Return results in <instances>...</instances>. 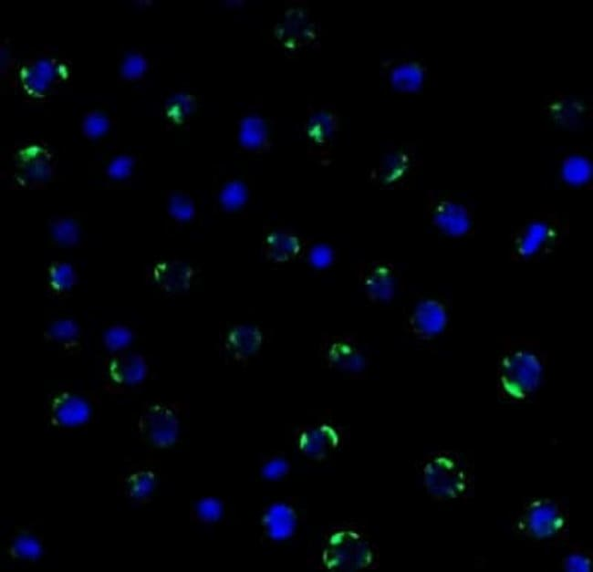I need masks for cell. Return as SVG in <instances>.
<instances>
[{
  "instance_id": "1",
  "label": "cell",
  "mask_w": 593,
  "mask_h": 572,
  "mask_svg": "<svg viewBox=\"0 0 593 572\" xmlns=\"http://www.w3.org/2000/svg\"><path fill=\"white\" fill-rule=\"evenodd\" d=\"M547 368V354L536 339L505 337L496 364L497 400L513 405L529 401L544 385Z\"/></svg>"
},
{
  "instance_id": "2",
  "label": "cell",
  "mask_w": 593,
  "mask_h": 572,
  "mask_svg": "<svg viewBox=\"0 0 593 572\" xmlns=\"http://www.w3.org/2000/svg\"><path fill=\"white\" fill-rule=\"evenodd\" d=\"M379 547L367 528L355 521H343L322 534L317 553L318 567L328 571L359 572L379 567Z\"/></svg>"
},
{
  "instance_id": "3",
  "label": "cell",
  "mask_w": 593,
  "mask_h": 572,
  "mask_svg": "<svg viewBox=\"0 0 593 572\" xmlns=\"http://www.w3.org/2000/svg\"><path fill=\"white\" fill-rule=\"evenodd\" d=\"M416 469L424 491L434 502H462L473 492V466L457 450L432 451L418 461Z\"/></svg>"
},
{
  "instance_id": "4",
  "label": "cell",
  "mask_w": 593,
  "mask_h": 572,
  "mask_svg": "<svg viewBox=\"0 0 593 572\" xmlns=\"http://www.w3.org/2000/svg\"><path fill=\"white\" fill-rule=\"evenodd\" d=\"M569 520V509L562 499L530 497L513 515L510 526L523 540L552 546L568 542Z\"/></svg>"
},
{
  "instance_id": "5",
  "label": "cell",
  "mask_w": 593,
  "mask_h": 572,
  "mask_svg": "<svg viewBox=\"0 0 593 572\" xmlns=\"http://www.w3.org/2000/svg\"><path fill=\"white\" fill-rule=\"evenodd\" d=\"M570 222L556 211L534 213L510 234L508 254L515 263L540 261L555 253L568 237Z\"/></svg>"
},
{
  "instance_id": "6",
  "label": "cell",
  "mask_w": 593,
  "mask_h": 572,
  "mask_svg": "<svg viewBox=\"0 0 593 572\" xmlns=\"http://www.w3.org/2000/svg\"><path fill=\"white\" fill-rule=\"evenodd\" d=\"M99 400L89 390L59 385L46 396L44 423L48 430L71 432L88 426L96 418Z\"/></svg>"
},
{
  "instance_id": "7",
  "label": "cell",
  "mask_w": 593,
  "mask_h": 572,
  "mask_svg": "<svg viewBox=\"0 0 593 572\" xmlns=\"http://www.w3.org/2000/svg\"><path fill=\"white\" fill-rule=\"evenodd\" d=\"M424 213L429 224L445 237L460 240L475 234L477 220L473 207L452 193L427 191Z\"/></svg>"
},
{
  "instance_id": "8",
  "label": "cell",
  "mask_w": 593,
  "mask_h": 572,
  "mask_svg": "<svg viewBox=\"0 0 593 572\" xmlns=\"http://www.w3.org/2000/svg\"><path fill=\"white\" fill-rule=\"evenodd\" d=\"M181 411L176 403L164 400L146 402L140 410L135 432L147 447L165 450L174 446L181 436Z\"/></svg>"
},
{
  "instance_id": "9",
  "label": "cell",
  "mask_w": 593,
  "mask_h": 572,
  "mask_svg": "<svg viewBox=\"0 0 593 572\" xmlns=\"http://www.w3.org/2000/svg\"><path fill=\"white\" fill-rule=\"evenodd\" d=\"M422 160L412 142L389 145L368 173L369 181L382 189H403L415 180Z\"/></svg>"
},
{
  "instance_id": "10",
  "label": "cell",
  "mask_w": 593,
  "mask_h": 572,
  "mask_svg": "<svg viewBox=\"0 0 593 572\" xmlns=\"http://www.w3.org/2000/svg\"><path fill=\"white\" fill-rule=\"evenodd\" d=\"M317 353L326 367L350 379L364 377L369 365L366 347L352 333L323 334Z\"/></svg>"
},
{
  "instance_id": "11",
  "label": "cell",
  "mask_w": 593,
  "mask_h": 572,
  "mask_svg": "<svg viewBox=\"0 0 593 572\" xmlns=\"http://www.w3.org/2000/svg\"><path fill=\"white\" fill-rule=\"evenodd\" d=\"M149 374L147 358L131 350L106 355L100 366L102 389L111 395H123L139 389Z\"/></svg>"
},
{
  "instance_id": "12",
  "label": "cell",
  "mask_w": 593,
  "mask_h": 572,
  "mask_svg": "<svg viewBox=\"0 0 593 572\" xmlns=\"http://www.w3.org/2000/svg\"><path fill=\"white\" fill-rule=\"evenodd\" d=\"M345 428L331 419L298 426L293 432L297 452L312 462H325L345 445Z\"/></svg>"
},
{
  "instance_id": "13",
  "label": "cell",
  "mask_w": 593,
  "mask_h": 572,
  "mask_svg": "<svg viewBox=\"0 0 593 572\" xmlns=\"http://www.w3.org/2000/svg\"><path fill=\"white\" fill-rule=\"evenodd\" d=\"M303 521V511L291 498H279L266 504L259 515L258 527L262 541L280 545L292 540Z\"/></svg>"
},
{
  "instance_id": "14",
  "label": "cell",
  "mask_w": 593,
  "mask_h": 572,
  "mask_svg": "<svg viewBox=\"0 0 593 572\" xmlns=\"http://www.w3.org/2000/svg\"><path fill=\"white\" fill-rule=\"evenodd\" d=\"M451 320L447 302L436 296L418 299L405 318V329L414 339L428 342L442 336Z\"/></svg>"
},
{
  "instance_id": "15",
  "label": "cell",
  "mask_w": 593,
  "mask_h": 572,
  "mask_svg": "<svg viewBox=\"0 0 593 572\" xmlns=\"http://www.w3.org/2000/svg\"><path fill=\"white\" fill-rule=\"evenodd\" d=\"M354 270L359 287L366 298L379 305L390 303L399 288V272L395 265L387 260L360 261Z\"/></svg>"
},
{
  "instance_id": "16",
  "label": "cell",
  "mask_w": 593,
  "mask_h": 572,
  "mask_svg": "<svg viewBox=\"0 0 593 572\" xmlns=\"http://www.w3.org/2000/svg\"><path fill=\"white\" fill-rule=\"evenodd\" d=\"M340 128L338 111L324 106L310 110L303 126L307 149L317 160L328 162Z\"/></svg>"
},
{
  "instance_id": "17",
  "label": "cell",
  "mask_w": 593,
  "mask_h": 572,
  "mask_svg": "<svg viewBox=\"0 0 593 572\" xmlns=\"http://www.w3.org/2000/svg\"><path fill=\"white\" fill-rule=\"evenodd\" d=\"M160 470L148 463H134L117 477V490L131 505H143L151 501L160 484Z\"/></svg>"
},
{
  "instance_id": "18",
  "label": "cell",
  "mask_w": 593,
  "mask_h": 572,
  "mask_svg": "<svg viewBox=\"0 0 593 572\" xmlns=\"http://www.w3.org/2000/svg\"><path fill=\"white\" fill-rule=\"evenodd\" d=\"M265 336L255 325L235 323L221 333L220 347L223 354L235 363H246L262 349Z\"/></svg>"
},
{
  "instance_id": "19",
  "label": "cell",
  "mask_w": 593,
  "mask_h": 572,
  "mask_svg": "<svg viewBox=\"0 0 593 572\" xmlns=\"http://www.w3.org/2000/svg\"><path fill=\"white\" fill-rule=\"evenodd\" d=\"M44 535L33 525H17L5 539L3 556L11 563L35 564L46 554Z\"/></svg>"
},
{
  "instance_id": "20",
  "label": "cell",
  "mask_w": 593,
  "mask_h": 572,
  "mask_svg": "<svg viewBox=\"0 0 593 572\" xmlns=\"http://www.w3.org/2000/svg\"><path fill=\"white\" fill-rule=\"evenodd\" d=\"M542 106V112L552 123L570 130L581 129L591 110L587 99L563 93L546 97Z\"/></svg>"
},
{
  "instance_id": "21",
  "label": "cell",
  "mask_w": 593,
  "mask_h": 572,
  "mask_svg": "<svg viewBox=\"0 0 593 572\" xmlns=\"http://www.w3.org/2000/svg\"><path fill=\"white\" fill-rule=\"evenodd\" d=\"M196 276L195 268L178 259L154 262L146 271L147 280L168 294H180L190 289Z\"/></svg>"
},
{
  "instance_id": "22",
  "label": "cell",
  "mask_w": 593,
  "mask_h": 572,
  "mask_svg": "<svg viewBox=\"0 0 593 572\" xmlns=\"http://www.w3.org/2000/svg\"><path fill=\"white\" fill-rule=\"evenodd\" d=\"M306 241L294 230L286 226H273L262 236L261 252L269 262L283 264L302 255Z\"/></svg>"
},
{
  "instance_id": "23",
  "label": "cell",
  "mask_w": 593,
  "mask_h": 572,
  "mask_svg": "<svg viewBox=\"0 0 593 572\" xmlns=\"http://www.w3.org/2000/svg\"><path fill=\"white\" fill-rule=\"evenodd\" d=\"M556 178L559 184L572 189L583 188L591 182L593 163L579 149H567L556 160Z\"/></svg>"
},
{
  "instance_id": "24",
  "label": "cell",
  "mask_w": 593,
  "mask_h": 572,
  "mask_svg": "<svg viewBox=\"0 0 593 572\" xmlns=\"http://www.w3.org/2000/svg\"><path fill=\"white\" fill-rule=\"evenodd\" d=\"M43 339L65 353L74 354L81 348L82 329L73 318L57 317L46 325Z\"/></svg>"
},
{
  "instance_id": "25",
  "label": "cell",
  "mask_w": 593,
  "mask_h": 572,
  "mask_svg": "<svg viewBox=\"0 0 593 572\" xmlns=\"http://www.w3.org/2000/svg\"><path fill=\"white\" fill-rule=\"evenodd\" d=\"M237 139L240 145L248 150L265 148L269 142V131L265 120L255 114L244 117L238 126Z\"/></svg>"
},
{
  "instance_id": "26",
  "label": "cell",
  "mask_w": 593,
  "mask_h": 572,
  "mask_svg": "<svg viewBox=\"0 0 593 572\" xmlns=\"http://www.w3.org/2000/svg\"><path fill=\"white\" fill-rule=\"evenodd\" d=\"M46 283L51 293L62 296L70 292L78 284V273L70 263L54 261L47 266Z\"/></svg>"
},
{
  "instance_id": "27",
  "label": "cell",
  "mask_w": 593,
  "mask_h": 572,
  "mask_svg": "<svg viewBox=\"0 0 593 572\" xmlns=\"http://www.w3.org/2000/svg\"><path fill=\"white\" fill-rule=\"evenodd\" d=\"M190 518L203 525L219 523L225 514L223 499L213 495H204L194 499L190 505Z\"/></svg>"
},
{
  "instance_id": "28",
  "label": "cell",
  "mask_w": 593,
  "mask_h": 572,
  "mask_svg": "<svg viewBox=\"0 0 593 572\" xmlns=\"http://www.w3.org/2000/svg\"><path fill=\"white\" fill-rule=\"evenodd\" d=\"M292 463L287 455L279 451L263 454L258 462L260 477L267 482H280L289 476Z\"/></svg>"
},
{
  "instance_id": "29",
  "label": "cell",
  "mask_w": 593,
  "mask_h": 572,
  "mask_svg": "<svg viewBox=\"0 0 593 572\" xmlns=\"http://www.w3.org/2000/svg\"><path fill=\"white\" fill-rule=\"evenodd\" d=\"M134 330L124 324H112L107 327L100 337V346L106 355L129 350L135 340Z\"/></svg>"
},
{
  "instance_id": "30",
  "label": "cell",
  "mask_w": 593,
  "mask_h": 572,
  "mask_svg": "<svg viewBox=\"0 0 593 572\" xmlns=\"http://www.w3.org/2000/svg\"><path fill=\"white\" fill-rule=\"evenodd\" d=\"M307 264L317 271H322L332 266L338 259L337 249L326 242L307 244L303 252Z\"/></svg>"
},
{
  "instance_id": "31",
  "label": "cell",
  "mask_w": 593,
  "mask_h": 572,
  "mask_svg": "<svg viewBox=\"0 0 593 572\" xmlns=\"http://www.w3.org/2000/svg\"><path fill=\"white\" fill-rule=\"evenodd\" d=\"M249 198L247 185L239 179L225 182L220 189L218 202L226 211H236L245 205Z\"/></svg>"
},
{
  "instance_id": "32",
  "label": "cell",
  "mask_w": 593,
  "mask_h": 572,
  "mask_svg": "<svg viewBox=\"0 0 593 572\" xmlns=\"http://www.w3.org/2000/svg\"><path fill=\"white\" fill-rule=\"evenodd\" d=\"M392 83L398 89H417L423 78V68L418 62L406 61L396 65L392 71Z\"/></svg>"
},
{
  "instance_id": "33",
  "label": "cell",
  "mask_w": 593,
  "mask_h": 572,
  "mask_svg": "<svg viewBox=\"0 0 593 572\" xmlns=\"http://www.w3.org/2000/svg\"><path fill=\"white\" fill-rule=\"evenodd\" d=\"M591 549L576 543L570 546L567 553L563 556L561 567L565 571H591L593 567V557Z\"/></svg>"
},
{
  "instance_id": "34",
  "label": "cell",
  "mask_w": 593,
  "mask_h": 572,
  "mask_svg": "<svg viewBox=\"0 0 593 572\" xmlns=\"http://www.w3.org/2000/svg\"><path fill=\"white\" fill-rule=\"evenodd\" d=\"M51 234L60 245H74L79 235L78 224L70 218H57L51 224Z\"/></svg>"
},
{
  "instance_id": "35",
  "label": "cell",
  "mask_w": 593,
  "mask_h": 572,
  "mask_svg": "<svg viewBox=\"0 0 593 572\" xmlns=\"http://www.w3.org/2000/svg\"><path fill=\"white\" fill-rule=\"evenodd\" d=\"M167 210L173 219L180 222L189 221L195 214L193 201L188 195L178 192L169 196Z\"/></svg>"
},
{
  "instance_id": "36",
  "label": "cell",
  "mask_w": 593,
  "mask_h": 572,
  "mask_svg": "<svg viewBox=\"0 0 593 572\" xmlns=\"http://www.w3.org/2000/svg\"><path fill=\"white\" fill-rule=\"evenodd\" d=\"M53 77V68L46 60L38 61L26 76L27 86L36 91L44 90Z\"/></svg>"
},
{
  "instance_id": "37",
  "label": "cell",
  "mask_w": 593,
  "mask_h": 572,
  "mask_svg": "<svg viewBox=\"0 0 593 572\" xmlns=\"http://www.w3.org/2000/svg\"><path fill=\"white\" fill-rule=\"evenodd\" d=\"M109 120L100 112H91L83 120V131L90 138H97L104 134L109 129Z\"/></svg>"
},
{
  "instance_id": "38",
  "label": "cell",
  "mask_w": 593,
  "mask_h": 572,
  "mask_svg": "<svg viewBox=\"0 0 593 572\" xmlns=\"http://www.w3.org/2000/svg\"><path fill=\"white\" fill-rule=\"evenodd\" d=\"M147 68V61L140 54H130L121 65V74L128 79L141 77Z\"/></svg>"
},
{
  "instance_id": "39",
  "label": "cell",
  "mask_w": 593,
  "mask_h": 572,
  "mask_svg": "<svg viewBox=\"0 0 593 572\" xmlns=\"http://www.w3.org/2000/svg\"><path fill=\"white\" fill-rule=\"evenodd\" d=\"M134 165V160L129 155H120L113 159L107 168V173L114 179L129 176Z\"/></svg>"
},
{
  "instance_id": "40",
  "label": "cell",
  "mask_w": 593,
  "mask_h": 572,
  "mask_svg": "<svg viewBox=\"0 0 593 572\" xmlns=\"http://www.w3.org/2000/svg\"><path fill=\"white\" fill-rule=\"evenodd\" d=\"M192 101L187 95L176 96L168 105L167 112L173 120L183 119L191 112Z\"/></svg>"
}]
</instances>
